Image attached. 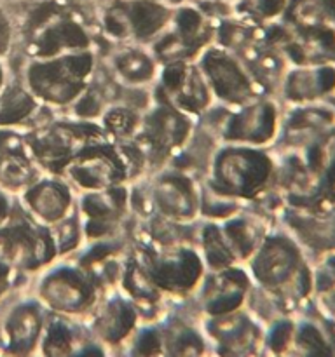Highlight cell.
Segmentation results:
<instances>
[{
    "label": "cell",
    "instance_id": "8992f818",
    "mask_svg": "<svg viewBox=\"0 0 335 357\" xmlns=\"http://www.w3.org/2000/svg\"><path fill=\"white\" fill-rule=\"evenodd\" d=\"M215 42V21L185 2L174 7L171 23L149 45L161 66L168 63L195 61Z\"/></svg>",
    "mask_w": 335,
    "mask_h": 357
},
{
    "label": "cell",
    "instance_id": "8fae6325",
    "mask_svg": "<svg viewBox=\"0 0 335 357\" xmlns=\"http://www.w3.org/2000/svg\"><path fill=\"white\" fill-rule=\"evenodd\" d=\"M195 63L201 68L215 101H220L222 107L239 108L251 103L257 96V86L232 52L211 44Z\"/></svg>",
    "mask_w": 335,
    "mask_h": 357
},
{
    "label": "cell",
    "instance_id": "9a60e30c",
    "mask_svg": "<svg viewBox=\"0 0 335 357\" xmlns=\"http://www.w3.org/2000/svg\"><path fill=\"white\" fill-rule=\"evenodd\" d=\"M42 174L28 150L24 135L17 129L0 128V190L7 195H20Z\"/></svg>",
    "mask_w": 335,
    "mask_h": 357
},
{
    "label": "cell",
    "instance_id": "2e32d148",
    "mask_svg": "<svg viewBox=\"0 0 335 357\" xmlns=\"http://www.w3.org/2000/svg\"><path fill=\"white\" fill-rule=\"evenodd\" d=\"M100 61L117 82L136 89L154 87L161 73V63L152 49L142 44H114Z\"/></svg>",
    "mask_w": 335,
    "mask_h": 357
},
{
    "label": "cell",
    "instance_id": "3957f363",
    "mask_svg": "<svg viewBox=\"0 0 335 357\" xmlns=\"http://www.w3.org/2000/svg\"><path fill=\"white\" fill-rule=\"evenodd\" d=\"M195 129L194 117L154 98L143 112L135 139L143 150L150 171H159L171 162L187 145Z\"/></svg>",
    "mask_w": 335,
    "mask_h": 357
},
{
    "label": "cell",
    "instance_id": "52a82bcc",
    "mask_svg": "<svg viewBox=\"0 0 335 357\" xmlns=\"http://www.w3.org/2000/svg\"><path fill=\"white\" fill-rule=\"evenodd\" d=\"M136 260L159 291L187 295L204 279V260L192 244L152 248Z\"/></svg>",
    "mask_w": 335,
    "mask_h": 357
},
{
    "label": "cell",
    "instance_id": "d4e9b609",
    "mask_svg": "<svg viewBox=\"0 0 335 357\" xmlns=\"http://www.w3.org/2000/svg\"><path fill=\"white\" fill-rule=\"evenodd\" d=\"M0 2L2 3H9V6H20V3H23V2H27V0H0Z\"/></svg>",
    "mask_w": 335,
    "mask_h": 357
},
{
    "label": "cell",
    "instance_id": "7a4b0ae2",
    "mask_svg": "<svg viewBox=\"0 0 335 357\" xmlns=\"http://www.w3.org/2000/svg\"><path fill=\"white\" fill-rule=\"evenodd\" d=\"M173 10L154 0H101L94 35L112 44L150 45L171 23Z\"/></svg>",
    "mask_w": 335,
    "mask_h": 357
},
{
    "label": "cell",
    "instance_id": "484cf974",
    "mask_svg": "<svg viewBox=\"0 0 335 357\" xmlns=\"http://www.w3.org/2000/svg\"><path fill=\"white\" fill-rule=\"evenodd\" d=\"M227 2H230V3H237V2H239V0H227Z\"/></svg>",
    "mask_w": 335,
    "mask_h": 357
},
{
    "label": "cell",
    "instance_id": "e0dca14e",
    "mask_svg": "<svg viewBox=\"0 0 335 357\" xmlns=\"http://www.w3.org/2000/svg\"><path fill=\"white\" fill-rule=\"evenodd\" d=\"M44 105L28 91L23 80H9L0 91V128L17 129L37 121Z\"/></svg>",
    "mask_w": 335,
    "mask_h": 357
},
{
    "label": "cell",
    "instance_id": "603a6c76",
    "mask_svg": "<svg viewBox=\"0 0 335 357\" xmlns=\"http://www.w3.org/2000/svg\"><path fill=\"white\" fill-rule=\"evenodd\" d=\"M154 2L166 3V6H170V7H178V6H181V3L188 2V0H154Z\"/></svg>",
    "mask_w": 335,
    "mask_h": 357
},
{
    "label": "cell",
    "instance_id": "5b68a950",
    "mask_svg": "<svg viewBox=\"0 0 335 357\" xmlns=\"http://www.w3.org/2000/svg\"><path fill=\"white\" fill-rule=\"evenodd\" d=\"M267 162L257 150L229 145L213 153L206 183L215 194L237 201L255 197L267 180Z\"/></svg>",
    "mask_w": 335,
    "mask_h": 357
},
{
    "label": "cell",
    "instance_id": "4fadbf2b",
    "mask_svg": "<svg viewBox=\"0 0 335 357\" xmlns=\"http://www.w3.org/2000/svg\"><path fill=\"white\" fill-rule=\"evenodd\" d=\"M23 45L30 59L51 58L94 49V35L77 14L65 7Z\"/></svg>",
    "mask_w": 335,
    "mask_h": 357
},
{
    "label": "cell",
    "instance_id": "5bb4252c",
    "mask_svg": "<svg viewBox=\"0 0 335 357\" xmlns=\"http://www.w3.org/2000/svg\"><path fill=\"white\" fill-rule=\"evenodd\" d=\"M20 195L27 215L49 229L75 211V190L56 174L44 173Z\"/></svg>",
    "mask_w": 335,
    "mask_h": 357
},
{
    "label": "cell",
    "instance_id": "277c9868",
    "mask_svg": "<svg viewBox=\"0 0 335 357\" xmlns=\"http://www.w3.org/2000/svg\"><path fill=\"white\" fill-rule=\"evenodd\" d=\"M63 178L82 194L128 185L131 169L122 146L103 136L80 146Z\"/></svg>",
    "mask_w": 335,
    "mask_h": 357
},
{
    "label": "cell",
    "instance_id": "7c38bea8",
    "mask_svg": "<svg viewBox=\"0 0 335 357\" xmlns=\"http://www.w3.org/2000/svg\"><path fill=\"white\" fill-rule=\"evenodd\" d=\"M129 211V187L105 188L96 192H82L79 197L80 223L84 239L105 241L117 234Z\"/></svg>",
    "mask_w": 335,
    "mask_h": 357
},
{
    "label": "cell",
    "instance_id": "d6986e66",
    "mask_svg": "<svg viewBox=\"0 0 335 357\" xmlns=\"http://www.w3.org/2000/svg\"><path fill=\"white\" fill-rule=\"evenodd\" d=\"M40 331V316L34 303H23L10 312L6 324L7 340L14 351H27Z\"/></svg>",
    "mask_w": 335,
    "mask_h": 357
},
{
    "label": "cell",
    "instance_id": "30bf717a",
    "mask_svg": "<svg viewBox=\"0 0 335 357\" xmlns=\"http://www.w3.org/2000/svg\"><path fill=\"white\" fill-rule=\"evenodd\" d=\"M152 94L191 117H202L213 107L211 89L195 61L168 63L161 66Z\"/></svg>",
    "mask_w": 335,
    "mask_h": 357
},
{
    "label": "cell",
    "instance_id": "7402d4cb",
    "mask_svg": "<svg viewBox=\"0 0 335 357\" xmlns=\"http://www.w3.org/2000/svg\"><path fill=\"white\" fill-rule=\"evenodd\" d=\"M9 215H10V202L9 199H7L6 192L0 190V227L9 220Z\"/></svg>",
    "mask_w": 335,
    "mask_h": 357
},
{
    "label": "cell",
    "instance_id": "44dd1931",
    "mask_svg": "<svg viewBox=\"0 0 335 357\" xmlns=\"http://www.w3.org/2000/svg\"><path fill=\"white\" fill-rule=\"evenodd\" d=\"M16 42V24L9 10L0 2V59L6 58Z\"/></svg>",
    "mask_w": 335,
    "mask_h": 357
},
{
    "label": "cell",
    "instance_id": "6da1fadb",
    "mask_svg": "<svg viewBox=\"0 0 335 357\" xmlns=\"http://www.w3.org/2000/svg\"><path fill=\"white\" fill-rule=\"evenodd\" d=\"M96 63L94 49L30 59L24 66L23 82L44 107L72 108L89 86Z\"/></svg>",
    "mask_w": 335,
    "mask_h": 357
},
{
    "label": "cell",
    "instance_id": "ba28073f",
    "mask_svg": "<svg viewBox=\"0 0 335 357\" xmlns=\"http://www.w3.org/2000/svg\"><path fill=\"white\" fill-rule=\"evenodd\" d=\"M100 289H103L100 281L79 261L59 264L42 275L38 298L58 312L77 314L96 305Z\"/></svg>",
    "mask_w": 335,
    "mask_h": 357
},
{
    "label": "cell",
    "instance_id": "9c48e42d",
    "mask_svg": "<svg viewBox=\"0 0 335 357\" xmlns=\"http://www.w3.org/2000/svg\"><path fill=\"white\" fill-rule=\"evenodd\" d=\"M145 194L152 216L174 223H194L199 218L201 188L198 178L171 164L154 173Z\"/></svg>",
    "mask_w": 335,
    "mask_h": 357
},
{
    "label": "cell",
    "instance_id": "cb8c5ba5",
    "mask_svg": "<svg viewBox=\"0 0 335 357\" xmlns=\"http://www.w3.org/2000/svg\"><path fill=\"white\" fill-rule=\"evenodd\" d=\"M7 82V73H6V68H3L2 65V59H0V91H2V87L6 86Z\"/></svg>",
    "mask_w": 335,
    "mask_h": 357
},
{
    "label": "cell",
    "instance_id": "ac0fdd59",
    "mask_svg": "<svg viewBox=\"0 0 335 357\" xmlns=\"http://www.w3.org/2000/svg\"><path fill=\"white\" fill-rule=\"evenodd\" d=\"M143 110L128 103H117L108 107L98 119L105 136L115 143L129 142L136 136L142 122Z\"/></svg>",
    "mask_w": 335,
    "mask_h": 357
},
{
    "label": "cell",
    "instance_id": "ffe728a7",
    "mask_svg": "<svg viewBox=\"0 0 335 357\" xmlns=\"http://www.w3.org/2000/svg\"><path fill=\"white\" fill-rule=\"evenodd\" d=\"M20 274H23V272L17 268L9 243H7L6 236L0 230V298L6 293H9V289L13 288Z\"/></svg>",
    "mask_w": 335,
    "mask_h": 357
}]
</instances>
